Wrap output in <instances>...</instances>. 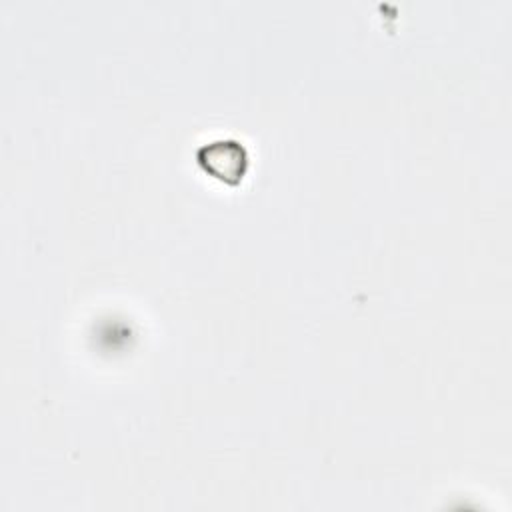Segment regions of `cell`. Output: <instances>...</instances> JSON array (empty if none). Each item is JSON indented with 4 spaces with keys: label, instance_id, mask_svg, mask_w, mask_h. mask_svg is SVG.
Here are the masks:
<instances>
[{
    "label": "cell",
    "instance_id": "1",
    "mask_svg": "<svg viewBox=\"0 0 512 512\" xmlns=\"http://www.w3.org/2000/svg\"><path fill=\"white\" fill-rule=\"evenodd\" d=\"M196 162L208 176L236 186L246 176L248 152L244 144L234 138H218L196 150Z\"/></svg>",
    "mask_w": 512,
    "mask_h": 512
}]
</instances>
